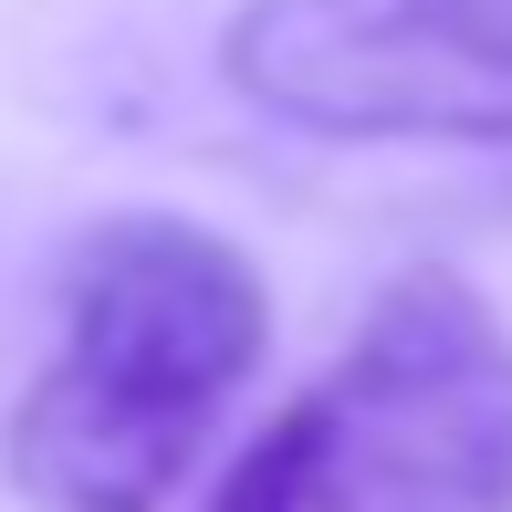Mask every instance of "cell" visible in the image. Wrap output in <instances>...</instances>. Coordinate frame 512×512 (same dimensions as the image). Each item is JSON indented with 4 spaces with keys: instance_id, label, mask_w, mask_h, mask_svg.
Instances as JSON below:
<instances>
[{
    "instance_id": "1",
    "label": "cell",
    "mask_w": 512,
    "mask_h": 512,
    "mask_svg": "<svg viewBox=\"0 0 512 512\" xmlns=\"http://www.w3.org/2000/svg\"><path fill=\"white\" fill-rule=\"evenodd\" d=\"M272 345L241 241L178 209H115L63 262V335L0 429V471L42 512H168L220 408Z\"/></svg>"
},
{
    "instance_id": "3",
    "label": "cell",
    "mask_w": 512,
    "mask_h": 512,
    "mask_svg": "<svg viewBox=\"0 0 512 512\" xmlns=\"http://www.w3.org/2000/svg\"><path fill=\"white\" fill-rule=\"evenodd\" d=\"M220 74L304 136L512 147V0H241Z\"/></svg>"
},
{
    "instance_id": "2",
    "label": "cell",
    "mask_w": 512,
    "mask_h": 512,
    "mask_svg": "<svg viewBox=\"0 0 512 512\" xmlns=\"http://www.w3.org/2000/svg\"><path fill=\"white\" fill-rule=\"evenodd\" d=\"M209 512H512V324L418 262L220 471Z\"/></svg>"
}]
</instances>
